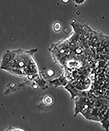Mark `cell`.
I'll use <instances>...</instances> for the list:
<instances>
[{
  "instance_id": "3957f363",
  "label": "cell",
  "mask_w": 109,
  "mask_h": 131,
  "mask_svg": "<svg viewBox=\"0 0 109 131\" xmlns=\"http://www.w3.org/2000/svg\"><path fill=\"white\" fill-rule=\"evenodd\" d=\"M4 131H27L20 128L12 126L8 127Z\"/></svg>"
},
{
  "instance_id": "7a4b0ae2",
  "label": "cell",
  "mask_w": 109,
  "mask_h": 131,
  "mask_svg": "<svg viewBox=\"0 0 109 131\" xmlns=\"http://www.w3.org/2000/svg\"><path fill=\"white\" fill-rule=\"evenodd\" d=\"M18 49H7L2 54L0 61V69L8 64L15 57L18 52Z\"/></svg>"
},
{
  "instance_id": "6da1fadb",
  "label": "cell",
  "mask_w": 109,
  "mask_h": 131,
  "mask_svg": "<svg viewBox=\"0 0 109 131\" xmlns=\"http://www.w3.org/2000/svg\"><path fill=\"white\" fill-rule=\"evenodd\" d=\"M37 50L19 48L15 58L1 69L16 77H27L33 80L38 79V69L33 56Z\"/></svg>"
}]
</instances>
